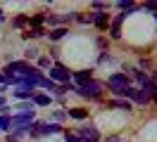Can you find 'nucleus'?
Segmentation results:
<instances>
[{
    "mask_svg": "<svg viewBox=\"0 0 157 142\" xmlns=\"http://www.w3.org/2000/svg\"><path fill=\"white\" fill-rule=\"evenodd\" d=\"M31 121H33V111H31V109H26V111L12 116V118H10V126H17V128H19V126H26V128H29Z\"/></svg>",
    "mask_w": 157,
    "mask_h": 142,
    "instance_id": "nucleus-1",
    "label": "nucleus"
},
{
    "mask_svg": "<svg viewBox=\"0 0 157 142\" xmlns=\"http://www.w3.org/2000/svg\"><path fill=\"white\" fill-rule=\"evenodd\" d=\"M78 95H83V97H100V85L93 83V81H88L86 85H78L76 88Z\"/></svg>",
    "mask_w": 157,
    "mask_h": 142,
    "instance_id": "nucleus-2",
    "label": "nucleus"
},
{
    "mask_svg": "<svg viewBox=\"0 0 157 142\" xmlns=\"http://www.w3.org/2000/svg\"><path fill=\"white\" fill-rule=\"evenodd\" d=\"M14 71H21V74H29L31 66L26 64V62H12V64L5 66V74H7V78H12L14 76Z\"/></svg>",
    "mask_w": 157,
    "mask_h": 142,
    "instance_id": "nucleus-3",
    "label": "nucleus"
},
{
    "mask_svg": "<svg viewBox=\"0 0 157 142\" xmlns=\"http://www.w3.org/2000/svg\"><path fill=\"white\" fill-rule=\"evenodd\" d=\"M107 85L112 88V90H121V88H126V85H128V81H126V76H124V74H114V76H109Z\"/></svg>",
    "mask_w": 157,
    "mask_h": 142,
    "instance_id": "nucleus-4",
    "label": "nucleus"
},
{
    "mask_svg": "<svg viewBox=\"0 0 157 142\" xmlns=\"http://www.w3.org/2000/svg\"><path fill=\"white\" fill-rule=\"evenodd\" d=\"M76 137L78 140H86V142H98V130L93 126H86V128H81V133H78Z\"/></svg>",
    "mask_w": 157,
    "mask_h": 142,
    "instance_id": "nucleus-5",
    "label": "nucleus"
},
{
    "mask_svg": "<svg viewBox=\"0 0 157 142\" xmlns=\"http://www.w3.org/2000/svg\"><path fill=\"white\" fill-rule=\"evenodd\" d=\"M50 81H59V83H69V74L64 71V69H59V66H55V69H50Z\"/></svg>",
    "mask_w": 157,
    "mask_h": 142,
    "instance_id": "nucleus-6",
    "label": "nucleus"
},
{
    "mask_svg": "<svg viewBox=\"0 0 157 142\" xmlns=\"http://www.w3.org/2000/svg\"><path fill=\"white\" fill-rule=\"evenodd\" d=\"M93 21H95L98 28H107V14H105V12H98V14L93 17Z\"/></svg>",
    "mask_w": 157,
    "mask_h": 142,
    "instance_id": "nucleus-7",
    "label": "nucleus"
},
{
    "mask_svg": "<svg viewBox=\"0 0 157 142\" xmlns=\"http://www.w3.org/2000/svg\"><path fill=\"white\" fill-rule=\"evenodd\" d=\"M126 19V14H119L117 19H114V24H112V38H119L121 33H119V26H121V21Z\"/></svg>",
    "mask_w": 157,
    "mask_h": 142,
    "instance_id": "nucleus-8",
    "label": "nucleus"
},
{
    "mask_svg": "<svg viewBox=\"0 0 157 142\" xmlns=\"http://www.w3.org/2000/svg\"><path fill=\"white\" fill-rule=\"evenodd\" d=\"M74 78H76V83H78V85H86V83L90 81V71H78Z\"/></svg>",
    "mask_w": 157,
    "mask_h": 142,
    "instance_id": "nucleus-9",
    "label": "nucleus"
},
{
    "mask_svg": "<svg viewBox=\"0 0 157 142\" xmlns=\"http://www.w3.org/2000/svg\"><path fill=\"white\" fill-rule=\"evenodd\" d=\"M69 116L81 121V118H86V116H88V111H86V109H69Z\"/></svg>",
    "mask_w": 157,
    "mask_h": 142,
    "instance_id": "nucleus-10",
    "label": "nucleus"
},
{
    "mask_svg": "<svg viewBox=\"0 0 157 142\" xmlns=\"http://www.w3.org/2000/svg\"><path fill=\"white\" fill-rule=\"evenodd\" d=\"M33 102L38 104V107H45V104H50V97L48 95H33Z\"/></svg>",
    "mask_w": 157,
    "mask_h": 142,
    "instance_id": "nucleus-11",
    "label": "nucleus"
},
{
    "mask_svg": "<svg viewBox=\"0 0 157 142\" xmlns=\"http://www.w3.org/2000/svg\"><path fill=\"white\" fill-rule=\"evenodd\" d=\"M112 107H114V109H131V104L126 102V100H112Z\"/></svg>",
    "mask_w": 157,
    "mask_h": 142,
    "instance_id": "nucleus-12",
    "label": "nucleus"
},
{
    "mask_svg": "<svg viewBox=\"0 0 157 142\" xmlns=\"http://www.w3.org/2000/svg\"><path fill=\"white\" fill-rule=\"evenodd\" d=\"M14 97H19V100H31V90L19 88V90H14Z\"/></svg>",
    "mask_w": 157,
    "mask_h": 142,
    "instance_id": "nucleus-13",
    "label": "nucleus"
},
{
    "mask_svg": "<svg viewBox=\"0 0 157 142\" xmlns=\"http://www.w3.org/2000/svg\"><path fill=\"white\" fill-rule=\"evenodd\" d=\"M64 33H67V28H55V31H50V38H52V40H59Z\"/></svg>",
    "mask_w": 157,
    "mask_h": 142,
    "instance_id": "nucleus-14",
    "label": "nucleus"
},
{
    "mask_svg": "<svg viewBox=\"0 0 157 142\" xmlns=\"http://www.w3.org/2000/svg\"><path fill=\"white\" fill-rule=\"evenodd\" d=\"M38 85H43V88H50V90H57V88H55V83H52L50 78H40Z\"/></svg>",
    "mask_w": 157,
    "mask_h": 142,
    "instance_id": "nucleus-15",
    "label": "nucleus"
},
{
    "mask_svg": "<svg viewBox=\"0 0 157 142\" xmlns=\"http://www.w3.org/2000/svg\"><path fill=\"white\" fill-rule=\"evenodd\" d=\"M62 130V128H59V126H55V123H52V126H43V128H40V133H59Z\"/></svg>",
    "mask_w": 157,
    "mask_h": 142,
    "instance_id": "nucleus-16",
    "label": "nucleus"
},
{
    "mask_svg": "<svg viewBox=\"0 0 157 142\" xmlns=\"http://www.w3.org/2000/svg\"><path fill=\"white\" fill-rule=\"evenodd\" d=\"M10 128V116H0V130H7Z\"/></svg>",
    "mask_w": 157,
    "mask_h": 142,
    "instance_id": "nucleus-17",
    "label": "nucleus"
},
{
    "mask_svg": "<svg viewBox=\"0 0 157 142\" xmlns=\"http://www.w3.org/2000/svg\"><path fill=\"white\" fill-rule=\"evenodd\" d=\"M31 24H33V26H40V24H43V17H40V14H38V17H33V19H31Z\"/></svg>",
    "mask_w": 157,
    "mask_h": 142,
    "instance_id": "nucleus-18",
    "label": "nucleus"
},
{
    "mask_svg": "<svg viewBox=\"0 0 157 142\" xmlns=\"http://www.w3.org/2000/svg\"><path fill=\"white\" fill-rule=\"evenodd\" d=\"M14 24H17V26H24V24H26V17H17V19H14Z\"/></svg>",
    "mask_w": 157,
    "mask_h": 142,
    "instance_id": "nucleus-19",
    "label": "nucleus"
},
{
    "mask_svg": "<svg viewBox=\"0 0 157 142\" xmlns=\"http://www.w3.org/2000/svg\"><path fill=\"white\" fill-rule=\"evenodd\" d=\"M145 9H155L157 12V2H145Z\"/></svg>",
    "mask_w": 157,
    "mask_h": 142,
    "instance_id": "nucleus-20",
    "label": "nucleus"
},
{
    "mask_svg": "<svg viewBox=\"0 0 157 142\" xmlns=\"http://www.w3.org/2000/svg\"><path fill=\"white\" fill-rule=\"evenodd\" d=\"M0 107H5V100H2V97H0Z\"/></svg>",
    "mask_w": 157,
    "mask_h": 142,
    "instance_id": "nucleus-21",
    "label": "nucleus"
},
{
    "mask_svg": "<svg viewBox=\"0 0 157 142\" xmlns=\"http://www.w3.org/2000/svg\"><path fill=\"white\" fill-rule=\"evenodd\" d=\"M152 97H155V102H157V90H155V95H152Z\"/></svg>",
    "mask_w": 157,
    "mask_h": 142,
    "instance_id": "nucleus-22",
    "label": "nucleus"
},
{
    "mask_svg": "<svg viewBox=\"0 0 157 142\" xmlns=\"http://www.w3.org/2000/svg\"><path fill=\"white\" fill-rule=\"evenodd\" d=\"M152 85H155V88H157V76H155V83H152Z\"/></svg>",
    "mask_w": 157,
    "mask_h": 142,
    "instance_id": "nucleus-23",
    "label": "nucleus"
},
{
    "mask_svg": "<svg viewBox=\"0 0 157 142\" xmlns=\"http://www.w3.org/2000/svg\"><path fill=\"white\" fill-rule=\"evenodd\" d=\"M76 142H86V140H78V137H76Z\"/></svg>",
    "mask_w": 157,
    "mask_h": 142,
    "instance_id": "nucleus-24",
    "label": "nucleus"
},
{
    "mask_svg": "<svg viewBox=\"0 0 157 142\" xmlns=\"http://www.w3.org/2000/svg\"><path fill=\"white\" fill-rule=\"evenodd\" d=\"M2 81H5V78H2V76H0V83H2Z\"/></svg>",
    "mask_w": 157,
    "mask_h": 142,
    "instance_id": "nucleus-25",
    "label": "nucleus"
},
{
    "mask_svg": "<svg viewBox=\"0 0 157 142\" xmlns=\"http://www.w3.org/2000/svg\"><path fill=\"white\" fill-rule=\"evenodd\" d=\"M0 21H2V12H0Z\"/></svg>",
    "mask_w": 157,
    "mask_h": 142,
    "instance_id": "nucleus-26",
    "label": "nucleus"
}]
</instances>
